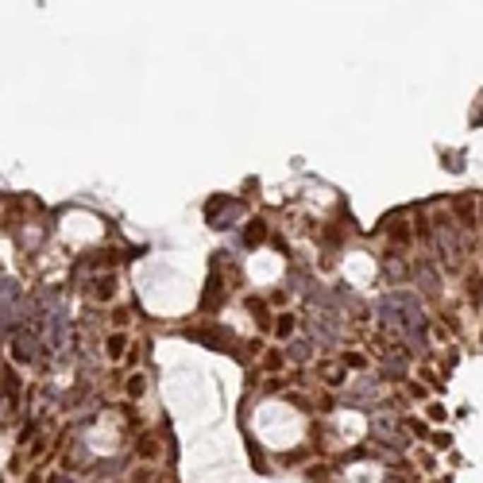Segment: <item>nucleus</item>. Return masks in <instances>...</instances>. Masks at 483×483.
I'll return each instance as SVG.
<instances>
[{"instance_id":"f03ea898","label":"nucleus","mask_w":483,"mask_h":483,"mask_svg":"<svg viewBox=\"0 0 483 483\" xmlns=\"http://www.w3.org/2000/svg\"><path fill=\"white\" fill-rule=\"evenodd\" d=\"M267 236V228H263V220H248V244H259Z\"/></svg>"},{"instance_id":"39448f33","label":"nucleus","mask_w":483,"mask_h":483,"mask_svg":"<svg viewBox=\"0 0 483 483\" xmlns=\"http://www.w3.org/2000/svg\"><path fill=\"white\" fill-rule=\"evenodd\" d=\"M325 383H329V387H337V383H345V379H340V367H325Z\"/></svg>"},{"instance_id":"f257e3e1","label":"nucleus","mask_w":483,"mask_h":483,"mask_svg":"<svg viewBox=\"0 0 483 483\" xmlns=\"http://www.w3.org/2000/svg\"><path fill=\"white\" fill-rule=\"evenodd\" d=\"M4 395H8V398H16V395H20V375H16L8 364H4Z\"/></svg>"},{"instance_id":"423d86ee","label":"nucleus","mask_w":483,"mask_h":483,"mask_svg":"<svg viewBox=\"0 0 483 483\" xmlns=\"http://www.w3.org/2000/svg\"><path fill=\"white\" fill-rule=\"evenodd\" d=\"M286 333H294V317L282 314V321H278V337H286Z\"/></svg>"},{"instance_id":"20e7f679","label":"nucleus","mask_w":483,"mask_h":483,"mask_svg":"<svg viewBox=\"0 0 483 483\" xmlns=\"http://www.w3.org/2000/svg\"><path fill=\"white\" fill-rule=\"evenodd\" d=\"M128 395H132V398L143 395V375H132V379H128Z\"/></svg>"},{"instance_id":"0eeeda50","label":"nucleus","mask_w":483,"mask_h":483,"mask_svg":"<svg viewBox=\"0 0 483 483\" xmlns=\"http://www.w3.org/2000/svg\"><path fill=\"white\" fill-rule=\"evenodd\" d=\"M139 456H155V445H151V437H143V441H139Z\"/></svg>"},{"instance_id":"7ed1b4c3","label":"nucleus","mask_w":483,"mask_h":483,"mask_svg":"<svg viewBox=\"0 0 483 483\" xmlns=\"http://www.w3.org/2000/svg\"><path fill=\"white\" fill-rule=\"evenodd\" d=\"M124 345H128V340H124V337H120V333H117V337H109V356H112V359H117V356H120V352H124Z\"/></svg>"}]
</instances>
